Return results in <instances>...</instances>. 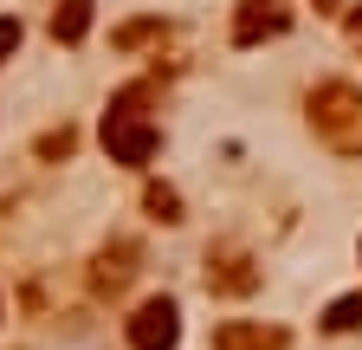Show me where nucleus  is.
<instances>
[{
	"label": "nucleus",
	"instance_id": "1",
	"mask_svg": "<svg viewBox=\"0 0 362 350\" xmlns=\"http://www.w3.org/2000/svg\"><path fill=\"white\" fill-rule=\"evenodd\" d=\"M310 123L337 149H362V91L356 84H317L310 91Z\"/></svg>",
	"mask_w": 362,
	"mask_h": 350
},
{
	"label": "nucleus",
	"instance_id": "2",
	"mask_svg": "<svg viewBox=\"0 0 362 350\" xmlns=\"http://www.w3.org/2000/svg\"><path fill=\"white\" fill-rule=\"evenodd\" d=\"M104 149H110V162L143 169V162L162 149V130H156L149 117H136V111H117V104H110V117H104Z\"/></svg>",
	"mask_w": 362,
	"mask_h": 350
},
{
	"label": "nucleus",
	"instance_id": "3",
	"mask_svg": "<svg viewBox=\"0 0 362 350\" xmlns=\"http://www.w3.org/2000/svg\"><path fill=\"white\" fill-rule=\"evenodd\" d=\"M181 337V312H175V298H149V305H136V318H129V350H175Z\"/></svg>",
	"mask_w": 362,
	"mask_h": 350
},
{
	"label": "nucleus",
	"instance_id": "4",
	"mask_svg": "<svg viewBox=\"0 0 362 350\" xmlns=\"http://www.w3.org/2000/svg\"><path fill=\"white\" fill-rule=\"evenodd\" d=\"M285 26H291L285 0H246V7H240V20H233V39H240V46H259V39L285 33Z\"/></svg>",
	"mask_w": 362,
	"mask_h": 350
},
{
	"label": "nucleus",
	"instance_id": "5",
	"mask_svg": "<svg viewBox=\"0 0 362 350\" xmlns=\"http://www.w3.org/2000/svg\"><path fill=\"white\" fill-rule=\"evenodd\" d=\"M214 350H285V331L279 324H220Z\"/></svg>",
	"mask_w": 362,
	"mask_h": 350
},
{
	"label": "nucleus",
	"instance_id": "6",
	"mask_svg": "<svg viewBox=\"0 0 362 350\" xmlns=\"http://www.w3.org/2000/svg\"><path fill=\"white\" fill-rule=\"evenodd\" d=\"M90 7H98V0H59V13H52V39L78 46V39L90 33Z\"/></svg>",
	"mask_w": 362,
	"mask_h": 350
},
{
	"label": "nucleus",
	"instance_id": "7",
	"mask_svg": "<svg viewBox=\"0 0 362 350\" xmlns=\"http://www.w3.org/2000/svg\"><path fill=\"white\" fill-rule=\"evenodd\" d=\"M207 286H214V292H233V298H240V292H252V286H259V273L246 266V259H226V266H207Z\"/></svg>",
	"mask_w": 362,
	"mask_h": 350
},
{
	"label": "nucleus",
	"instance_id": "8",
	"mask_svg": "<svg viewBox=\"0 0 362 350\" xmlns=\"http://www.w3.org/2000/svg\"><path fill=\"white\" fill-rule=\"evenodd\" d=\"M129 259H136L129 247H117V253H104V259H98V292H117V286H123V279L136 273Z\"/></svg>",
	"mask_w": 362,
	"mask_h": 350
},
{
	"label": "nucleus",
	"instance_id": "9",
	"mask_svg": "<svg viewBox=\"0 0 362 350\" xmlns=\"http://www.w3.org/2000/svg\"><path fill=\"white\" fill-rule=\"evenodd\" d=\"M324 324L330 331H362V292H349V298H337L330 312H324Z\"/></svg>",
	"mask_w": 362,
	"mask_h": 350
},
{
	"label": "nucleus",
	"instance_id": "10",
	"mask_svg": "<svg viewBox=\"0 0 362 350\" xmlns=\"http://www.w3.org/2000/svg\"><path fill=\"white\" fill-rule=\"evenodd\" d=\"M149 214H156V221H181V195L156 182V188H149Z\"/></svg>",
	"mask_w": 362,
	"mask_h": 350
},
{
	"label": "nucleus",
	"instance_id": "11",
	"mask_svg": "<svg viewBox=\"0 0 362 350\" xmlns=\"http://www.w3.org/2000/svg\"><path fill=\"white\" fill-rule=\"evenodd\" d=\"M13 46H20V20H13V13H0V59H7Z\"/></svg>",
	"mask_w": 362,
	"mask_h": 350
},
{
	"label": "nucleus",
	"instance_id": "12",
	"mask_svg": "<svg viewBox=\"0 0 362 350\" xmlns=\"http://www.w3.org/2000/svg\"><path fill=\"white\" fill-rule=\"evenodd\" d=\"M149 33H156V20H136V26H123L117 39H123V46H143V39H149Z\"/></svg>",
	"mask_w": 362,
	"mask_h": 350
},
{
	"label": "nucleus",
	"instance_id": "13",
	"mask_svg": "<svg viewBox=\"0 0 362 350\" xmlns=\"http://www.w3.org/2000/svg\"><path fill=\"white\" fill-rule=\"evenodd\" d=\"M65 149H71V130H59V137H45V143H39V156H65Z\"/></svg>",
	"mask_w": 362,
	"mask_h": 350
},
{
	"label": "nucleus",
	"instance_id": "14",
	"mask_svg": "<svg viewBox=\"0 0 362 350\" xmlns=\"http://www.w3.org/2000/svg\"><path fill=\"white\" fill-rule=\"evenodd\" d=\"M349 33H356V46H362V7H356V13H349Z\"/></svg>",
	"mask_w": 362,
	"mask_h": 350
},
{
	"label": "nucleus",
	"instance_id": "15",
	"mask_svg": "<svg viewBox=\"0 0 362 350\" xmlns=\"http://www.w3.org/2000/svg\"><path fill=\"white\" fill-rule=\"evenodd\" d=\"M317 7H337V0H317Z\"/></svg>",
	"mask_w": 362,
	"mask_h": 350
}]
</instances>
